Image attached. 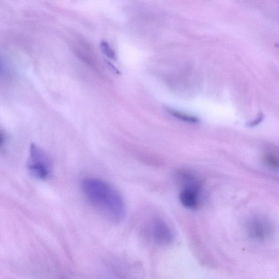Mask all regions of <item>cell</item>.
I'll use <instances>...</instances> for the list:
<instances>
[{"label":"cell","mask_w":279,"mask_h":279,"mask_svg":"<svg viewBox=\"0 0 279 279\" xmlns=\"http://www.w3.org/2000/svg\"><path fill=\"white\" fill-rule=\"evenodd\" d=\"M202 186L183 187L180 194L181 204L186 208L196 209L199 207Z\"/></svg>","instance_id":"5b68a950"},{"label":"cell","mask_w":279,"mask_h":279,"mask_svg":"<svg viewBox=\"0 0 279 279\" xmlns=\"http://www.w3.org/2000/svg\"><path fill=\"white\" fill-rule=\"evenodd\" d=\"M82 189L90 204L100 213L114 222L124 219L125 207L123 198L114 187L100 179L87 178Z\"/></svg>","instance_id":"6da1fadb"},{"label":"cell","mask_w":279,"mask_h":279,"mask_svg":"<svg viewBox=\"0 0 279 279\" xmlns=\"http://www.w3.org/2000/svg\"><path fill=\"white\" fill-rule=\"evenodd\" d=\"M263 119V115H260L257 119L250 124L251 126H254L260 123L261 121Z\"/></svg>","instance_id":"9c48e42d"},{"label":"cell","mask_w":279,"mask_h":279,"mask_svg":"<svg viewBox=\"0 0 279 279\" xmlns=\"http://www.w3.org/2000/svg\"><path fill=\"white\" fill-rule=\"evenodd\" d=\"M247 231L248 235L256 241H263L268 238L272 233V226L265 217H254L248 221Z\"/></svg>","instance_id":"277c9868"},{"label":"cell","mask_w":279,"mask_h":279,"mask_svg":"<svg viewBox=\"0 0 279 279\" xmlns=\"http://www.w3.org/2000/svg\"><path fill=\"white\" fill-rule=\"evenodd\" d=\"M4 142H5V136L3 133L0 132V147L3 145Z\"/></svg>","instance_id":"30bf717a"},{"label":"cell","mask_w":279,"mask_h":279,"mask_svg":"<svg viewBox=\"0 0 279 279\" xmlns=\"http://www.w3.org/2000/svg\"><path fill=\"white\" fill-rule=\"evenodd\" d=\"M168 111L170 114H171L174 117H176V119L187 122V123L196 124L199 121L197 117L186 114L185 113L172 110V109L170 108L168 109Z\"/></svg>","instance_id":"8992f818"},{"label":"cell","mask_w":279,"mask_h":279,"mask_svg":"<svg viewBox=\"0 0 279 279\" xmlns=\"http://www.w3.org/2000/svg\"><path fill=\"white\" fill-rule=\"evenodd\" d=\"M101 49L105 54H106L108 58L111 59H115L116 58L115 52L113 50L108 44L106 42H102L101 45Z\"/></svg>","instance_id":"ba28073f"},{"label":"cell","mask_w":279,"mask_h":279,"mask_svg":"<svg viewBox=\"0 0 279 279\" xmlns=\"http://www.w3.org/2000/svg\"><path fill=\"white\" fill-rule=\"evenodd\" d=\"M28 169L31 174L39 180H46L51 175L52 166L49 156L35 144L30 147Z\"/></svg>","instance_id":"7a4b0ae2"},{"label":"cell","mask_w":279,"mask_h":279,"mask_svg":"<svg viewBox=\"0 0 279 279\" xmlns=\"http://www.w3.org/2000/svg\"><path fill=\"white\" fill-rule=\"evenodd\" d=\"M3 64L2 60L0 59V77H1L3 73Z\"/></svg>","instance_id":"8fae6325"},{"label":"cell","mask_w":279,"mask_h":279,"mask_svg":"<svg viewBox=\"0 0 279 279\" xmlns=\"http://www.w3.org/2000/svg\"><path fill=\"white\" fill-rule=\"evenodd\" d=\"M264 162L270 168L278 169L279 168V160L277 157L271 153H268L264 156Z\"/></svg>","instance_id":"52a82bcc"},{"label":"cell","mask_w":279,"mask_h":279,"mask_svg":"<svg viewBox=\"0 0 279 279\" xmlns=\"http://www.w3.org/2000/svg\"><path fill=\"white\" fill-rule=\"evenodd\" d=\"M148 230L154 241L159 245H168L173 241L171 229L163 219L155 218L148 224Z\"/></svg>","instance_id":"3957f363"}]
</instances>
